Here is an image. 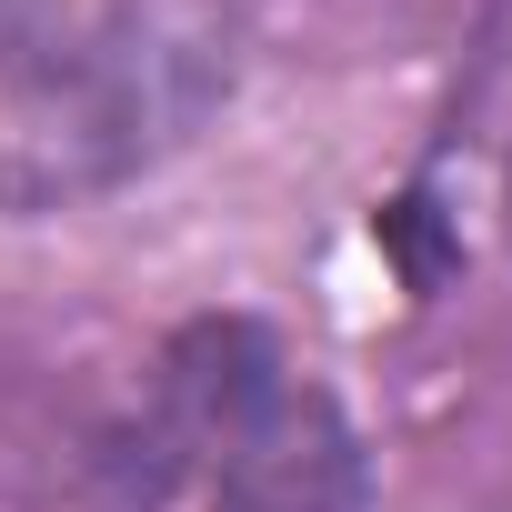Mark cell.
I'll return each instance as SVG.
<instances>
[{
	"label": "cell",
	"instance_id": "cell-2",
	"mask_svg": "<svg viewBox=\"0 0 512 512\" xmlns=\"http://www.w3.org/2000/svg\"><path fill=\"white\" fill-rule=\"evenodd\" d=\"M272 392H282V352H272L262 322H191L161 352L151 402L91 442V492L101 502H161L201 452H221Z\"/></svg>",
	"mask_w": 512,
	"mask_h": 512
},
{
	"label": "cell",
	"instance_id": "cell-4",
	"mask_svg": "<svg viewBox=\"0 0 512 512\" xmlns=\"http://www.w3.org/2000/svg\"><path fill=\"white\" fill-rule=\"evenodd\" d=\"M51 51V0H0V71Z\"/></svg>",
	"mask_w": 512,
	"mask_h": 512
},
{
	"label": "cell",
	"instance_id": "cell-1",
	"mask_svg": "<svg viewBox=\"0 0 512 512\" xmlns=\"http://www.w3.org/2000/svg\"><path fill=\"white\" fill-rule=\"evenodd\" d=\"M231 61L221 31L181 0H111V11L41 61L11 71L0 101V211H61L131 171H151L171 141L201 131Z\"/></svg>",
	"mask_w": 512,
	"mask_h": 512
},
{
	"label": "cell",
	"instance_id": "cell-3",
	"mask_svg": "<svg viewBox=\"0 0 512 512\" xmlns=\"http://www.w3.org/2000/svg\"><path fill=\"white\" fill-rule=\"evenodd\" d=\"M362 502H372V472H362V442L332 392L282 382L221 442L211 512H362Z\"/></svg>",
	"mask_w": 512,
	"mask_h": 512
}]
</instances>
